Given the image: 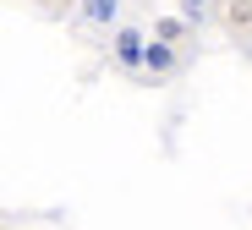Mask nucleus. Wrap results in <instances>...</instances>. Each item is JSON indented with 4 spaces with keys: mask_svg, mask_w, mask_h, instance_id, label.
Returning <instances> with one entry per match:
<instances>
[{
    "mask_svg": "<svg viewBox=\"0 0 252 230\" xmlns=\"http://www.w3.org/2000/svg\"><path fill=\"white\" fill-rule=\"evenodd\" d=\"M181 11H187V17H203V11H208V0H181Z\"/></svg>",
    "mask_w": 252,
    "mask_h": 230,
    "instance_id": "obj_5",
    "label": "nucleus"
},
{
    "mask_svg": "<svg viewBox=\"0 0 252 230\" xmlns=\"http://www.w3.org/2000/svg\"><path fill=\"white\" fill-rule=\"evenodd\" d=\"M115 11H121V0H82V17L99 22V28H110V22H115Z\"/></svg>",
    "mask_w": 252,
    "mask_h": 230,
    "instance_id": "obj_3",
    "label": "nucleus"
},
{
    "mask_svg": "<svg viewBox=\"0 0 252 230\" xmlns=\"http://www.w3.org/2000/svg\"><path fill=\"white\" fill-rule=\"evenodd\" d=\"M148 44H154V38H143L137 28H121V33H115V61H121V66H143V61H148Z\"/></svg>",
    "mask_w": 252,
    "mask_h": 230,
    "instance_id": "obj_1",
    "label": "nucleus"
},
{
    "mask_svg": "<svg viewBox=\"0 0 252 230\" xmlns=\"http://www.w3.org/2000/svg\"><path fill=\"white\" fill-rule=\"evenodd\" d=\"M230 22H236V28L252 22V0H230Z\"/></svg>",
    "mask_w": 252,
    "mask_h": 230,
    "instance_id": "obj_4",
    "label": "nucleus"
},
{
    "mask_svg": "<svg viewBox=\"0 0 252 230\" xmlns=\"http://www.w3.org/2000/svg\"><path fill=\"white\" fill-rule=\"evenodd\" d=\"M176 61H181V55H176V44L154 38V44H148V61H143V71H148V77H170V71H176Z\"/></svg>",
    "mask_w": 252,
    "mask_h": 230,
    "instance_id": "obj_2",
    "label": "nucleus"
}]
</instances>
